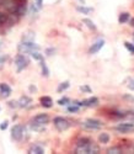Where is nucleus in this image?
<instances>
[{
  "label": "nucleus",
  "mask_w": 134,
  "mask_h": 154,
  "mask_svg": "<svg viewBox=\"0 0 134 154\" xmlns=\"http://www.w3.org/2000/svg\"><path fill=\"white\" fill-rule=\"evenodd\" d=\"M53 123L58 131H65V129H68L70 127V122L64 117H55L53 120Z\"/></svg>",
  "instance_id": "obj_1"
},
{
  "label": "nucleus",
  "mask_w": 134,
  "mask_h": 154,
  "mask_svg": "<svg viewBox=\"0 0 134 154\" xmlns=\"http://www.w3.org/2000/svg\"><path fill=\"white\" fill-rule=\"evenodd\" d=\"M37 50H39V46L33 43L32 41H25L19 46L20 52H32V51H37Z\"/></svg>",
  "instance_id": "obj_2"
},
{
  "label": "nucleus",
  "mask_w": 134,
  "mask_h": 154,
  "mask_svg": "<svg viewBox=\"0 0 134 154\" xmlns=\"http://www.w3.org/2000/svg\"><path fill=\"white\" fill-rule=\"evenodd\" d=\"M15 64L17 67V72H21L28 66V59L23 54H17L15 58Z\"/></svg>",
  "instance_id": "obj_3"
},
{
  "label": "nucleus",
  "mask_w": 134,
  "mask_h": 154,
  "mask_svg": "<svg viewBox=\"0 0 134 154\" xmlns=\"http://www.w3.org/2000/svg\"><path fill=\"white\" fill-rule=\"evenodd\" d=\"M3 6L5 7V10L9 14H16V10H17V6H19V1L17 0H5Z\"/></svg>",
  "instance_id": "obj_4"
},
{
  "label": "nucleus",
  "mask_w": 134,
  "mask_h": 154,
  "mask_svg": "<svg viewBox=\"0 0 134 154\" xmlns=\"http://www.w3.org/2000/svg\"><path fill=\"white\" fill-rule=\"evenodd\" d=\"M102 126L101 121L94 120V118H87L85 122L82 123V127H85L87 129H100V127Z\"/></svg>",
  "instance_id": "obj_5"
},
{
  "label": "nucleus",
  "mask_w": 134,
  "mask_h": 154,
  "mask_svg": "<svg viewBox=\"0 0 134 154\" xmlns=\"http://www.w3.org/2000/svg\"><path fill=\"white\" fill-rule=\"evenodd\" d=\"M11 137L15 141H21L23 137V127L21 125H15L11 129Z\"/></svg>",
  "instance_id": "obj_6"
},
{
  "label": "nucleus",
  "mask_w": 134,
  "mask_h": 154,
  "mask_svg": "<svg viewBox=\"0 0 134 154\" xmlns=\"http://www.w3.org/2000/svg\"><path fill=\"white\" fill-rule=\"evenodd\" d=\"M48 121H49V116L47 115V113H39V115H37L32 118V123L44 126V125L48 123Z\"/></svg>",
  "instance_id": "obj_7"
},
{
  "label": "nucleus",
  "mask_w": 134,
  "mask_h": 154,
  "mask_svg": "<svg viewBox=\"0 0 134 154\" xmlns=\"http://www.w3.org/2000/svg\"><path fill=\"white\" fill-rule=\"evenodd\" d=\"M117 131H119L122 133H127L132 129H134V123H130V122H125V123H121L119 126L116 127Z\"/></svg>",
  "instance_id": "obj_8"
},
{
  "label": "nucleus",
  "mask_w": 134,
  "mask_h": 154,
  "mask_svg": "<svg viewBox=\"0 0 134 154\" xmlns=\"http://www.w3.org/2000/svg\"><path fill=\"white\" fill-rule=\"evenodd\" d=\"M97 104H98L97 98H90V99H86L81 102H76L78 106H96Z\"/></svg>",
  "instance_id": "obj_9"
},
{
  "label": "nucleus",
  "mask_w": 134,
  "mask_h": 154,
  "mask_svg": "<svg viewBox=\"0 0 134 154\" xmlns=\"http://www.w3.org/2000/svg\"><path fill=\"white\" fill-rule=\"evenodd\" d=\"M10 94H11V88L9 85L5 83L0 84V96H1V98H7Z\"/></svg>",
  "instance_id": "obj_10"
},
{
  "label": "nucleus",
  "mask_w": 134,
  "mask_h": 154,
  "mask_svg": "<svg viewBox=\"0 0 134 154\" xmlns=\"http://www.w3.org/2000/svg\"><path fill=\"white\" fill-rule=\"evenodd\" d=\"M103 45H105V41L103 39H100V41H97V42H95L92 46L90 47V50H89V52H90V54H94V53H97L101 48L103 47Z\"/></svg>",
  "instance_id": "obj_11"
},
{
  "label": "nucleus",
  "mask_w": 134,
  "mask_h": 154,
  "mask_svg": "<svg viewBox=\"0 0 134 154\" xmlns=\"http://www.w3.org/2000/svg\"><path fill=\"white\" fill-rule=\"evenodd\" d=\"M31 102H32V99L28 98V96H21L20 100L17 101L19 107H27Z\"/></svg>",
  "instance_id": "obj_12"
},
{
  "label": "nucleus",
  "mask_w": 134,
  "mask_h": 154,
  "mask_svg": "<svg viewBox=\"0 0 134 154\" xmlns=\"http://www.w3.org/2000/svg\"><path fill=\"white\" fill-rule=\"evenodd\" d=\"M41 104H42V106L43 107H52V105H53V100L49 98V96H42L41 98Z\"/></svg>",
  "instance_id": "obj_13"
},
{
  "label": "nucleus",
  "mask_w": 134,
  "mask_h": 154,
  "mask_svg": "<svg viewBox=\"0 0 134 154\" xmlns=\"http://www.w3.org/2000/svg\"><path fill=\"white\" fill-rule=\"evenodd\" d=\"M26 14V4L25 1H19V6H17V10H16V15L19 16H23Z\"/></svg>",
  "instance_id": "obj_14"
},
{
  "label": "nucleus",
  "mask_w": 134,
  "mask_h": 154,
  "mask_svg": "<svg viewBox=\"0 0 134 154\" xmlns=\"http://www.w3.org/2000/svg\"><path fill=\"white\" fill-rule=\"evenodd\" d=\"M28 152H30V153H33V154H43V153H44V149L42 148L41 145L35 144V145H32V147L30 148Z\"/></svg>",
  "instance_id": "obj_15"
},
{
  "label": "nucleus",
  "mask_w": 134,
  "mask_h": 154,
  "mask_svg": "<svg viewBox=\"0 0 134 154\" xmlns=\"http://www.w3.org/2000/svg\"><path fill=\"white\" fill-rule=\"evenodd\" d=\"M98 142L100 143H108L110 142V134L108 133H106V132H103V133H101L98 136Z\"/></svg>",
  "instance_id": "obj_16"
},
{
  "label": "nucleus",
  "mask_w": 134,
  "mask_h": 154,
  "mask_svg": "<svg viewBox=\"0 0 134 154\" xmlns=\"http://www.w3.org/2000/svg\"><path fill=\"white\" fill-rule=\"evenodd\" d=\"M82 22L85 23V25L90 28V30H96V26H95V23H94V21L92 20H90V19H82Z\"/></svg>",
  "instance_id": "obj_17"
},
{
  "label": "nucleus",
  "mask_w": 134,
  "mask_h": 154,
  "mask_svg": "<svg viewBox=\"0 0 134 154\" xmlns=\"http://www.w3.org/2000/svg\"><path fill=\"white\" fill-rule=\"evenodd\" d=\"M129 19V14L128 12H123L119 15V18H118V22L119 23H124V22H127Z\"/></svg>",
  "instance_id": "obj_18"
},
{
  "label": "nucleus",
  "mask_w": 134,
  "mask_h": 154,
  "mask_svg": "<svg viewBox=\"0 0 134 154\" xmlns=\"http://www.w3.org/2000/svg\"><path fill=\"white\" fill-rule=\"evenodd\" d=\"M41 67H42V74H43V77H48L49 75V70H48V68H47L43 59L41 61Z\"/></svg>",
  "instance_id": "obj_19"
},
{
  "label": "nucleus",
  "mask_w": 134,
  "mask_h": 154,
  "mask_svg": "<svg viewBox=\"0 0 134 154\" xmlns=\"http://www.w3.org/2000/svg\"><path fill=\"white\" fill-rule=\"evenodd\" d=\"M76 10L79 11V12H81V14H90L91 11H92V9L91 7H85V6H78L76 7Z\"/></svg>",
  "instance_id": "obj_20"
},
{
  "label": "nucleus",
  "mask_w": 134,
  "mask_h": 154,
  "mask_svg": "<svg viewBox=\"0 0 134 154\" xmlns=\"http://www.w3.org/2000/svg\"><path fill=\"white\" fill-rule=\"evenodd\" d=\"M107 153L108 154H121L122 153V149L119 147H111L107 149Z\"/></svg>",
  "instance_id": "obj_21"
},
{
  "label": "nucleus",
  "mask_w": 134,
  "mask_h": 154,
  "mask_svg": "<svg viewBox=\"0 0 134 154\" xmlns=\"http://www.w3.org/2000/svg\"><path fill=\"white\" fill-rule=\"evenodd\" d=\"M7 19H9V15L1 12L0 11V25H4V23H7Z\"/></svg>",
  "instance_id": "obj_22"
},
{
  "label": "nucleus",
  "mask_w": 134,
  "mask_h": 154,
  "mask_svg": "<svg viewBox=\"0 0 134 154\" xmlns=\"http://www.w3.org/2000/svg\"><path fill=\"white\" fill-rule=\"evenodd\" d=\"M69 82H64V83H62L59 86H58V93H62V91H64V90H66V89L69 88Z\"/></svg>",
  "instance_id": "obj_23"
},
{
  "label": "nucleus",
  "mask_w": 134,
  "mask_h": 154,
  "mask_svg": "<svg viewBox=\"0 0 134 154\" xmlns=\"http://www.w3.org/2000/svg\"><path fill=\"white\" fill-rule=\"evenodd\" d=\"M31 55H32V58L33 59H36V61H42V59H43V57H42V54L41 53H38V52H36V51H32L31 52Z\"/></svg>",
  "instance_id": "obj_24"
},
{
  "label": "nucleus",
  "mask_w": 134,
  "mask_h": 154,
  "mask_svg": "<svg viewBox=\"0 0 134 154\" xmlns=\"http://www.w3.org/2000/svg\"><path fill=\"white\" fill-rule=\"evenodd\" d=\"M90 142H91V139L86 138V137H84V138H80V139L78 141V145H84V144H89Z\"/></svg>",
  "instance_id": "obj_25"
},
{
  "label": "nucleus",
  "mask_w": 134,
  "mask_h": 154,
  "mask_svg": "<svg viewBox=\"0 0 134 154\" xmlns=\"http://www.w3.org/2000/svg\"><path fill=\"white\" fill-rule=\"evenodd\" d=\"M69 99L68 98H63V99H60L59 101H58V104H59V105H62V106H64V105H68L69 104Z\"/></svg>",
  "instance_id": "obj_26"
},
{
  "label": "nucleus",
  "mask_w": 134,
  "mask_h": 154,
  "mask_svg": "<svg viewBox=\"0 0 134 154\" xmlns=\"http://www.w3.org/2000/svg\"><path fill=\"white\" fill-rule=\"evenodd\" d=\"M7 105H9V107H11V109H16V107H19V104H17V101H9L7 102Z\"/></svg>",
  "instance_id": "obj_27"
},
{
  "label": "nucleus",
  "mask_w": 134,
  "mask_h": 154,
  "mask_svg": "<svg viewBox=\"0 0 134 154\" xmlns=\"http://www.w3.org/2000/svg\"><path fill=\"white\" fill-rule=\"evenodd\" d=\"M124 45H125V47L128 48V51H130L132 53H134V46H133L132 43H129V42H125Z\"/></svg>",
  "instance_id": "obj_28"
},
{
  "label": "nucleus",
  "mask_w": 134,
  "mask_h": 154,
  "mask_svg": "<svg viewBox=\"0 0 134 154\" xmlns=\"http://www.w3.org/2000/svg\"><path fill=\"white\" fill-rule=\"evenodd\" d=\"M7 126H9V121H4V122L0 125V129H1V131H4V129L7 128Z\"/></svg>",
  "instance_id": "obj_29"
},
{
  "label": "nucleus",
  "mask_w": 134,
  "mask_h": 154,
  "mask_svg": "<svg viewBox=\"0 0 134 154\" xmlns=\"http://www.w3.org/2000/svg\"><path fill=\"white\" fill-rule=\"evenodd\" d=\"M78 110H79L78 106H69V107H68V111H69V112H76Z\"/></svg>",
  "instance_id": "obj_30"
},
{
  "label": "nucleus",
  "mask_w": 134,
  "mask_h": 154,
  "mask_svg": "<svg viewBox=\"0 0 134 154\" xmlns=\"http://www.w3.org/2000/svg\"><path fill=\"white\" fill-rule=\"evenodd\" d=\"M55 52V50H54V48H48V50L46 51V53H47V55H52L53 53Z\"/></svg>",
  "instance_id": "obj_31"
},
{
  "label": "nucleus",
  "mask_w": 134,
  "mask_h": 154,
  "mask_svg": "<svg viewBox=\"0 0 134 154\" xmlns=\"http://www.w3.org/2000/svg\"><path fill=\"white\" fill-rule=\"evenodd\" d=\"M128 88L130 89V90H133L134 91V78L130 80V82H129V84H128Z\"/></svg>",
  "instance_id": "obj_32"
},
{
  "label": "nucleus",
  "mask_w": 134,
  "mask_h": 154,
  "mask_svg": "<svg viewBox=\"0 0 134 154\" xmlns=\"http://www.w3.org/2000/svg\"><path fill=\"white\" fill-rule=\"evenodd\" d=\"M42 4H43V0H36V5H37L38 9L42 7Z\"/></svg>",
  "instance_id": "obj_33"
},
{
  "label": "nucleus",
  "mask_w": 134,
  "mask_h": 154,
  "mask_svg": "<svg viewBox=\"0 0 134 154\" xmlns=\"http://www.w3.org/2000/svg\"><path fill=\"white\" fill-rule=\"evenodd\" d=\"M80 89H81L82 91H87V93H91V89H90L89 86H81Z\"/></svg>",
  "instance_id": "obj_34"
},
{
  "label": "nucleus",
  "mask_w": 134,
  "mask_h": 154,
  "mask_svg": "<svg viewBox=\"0 0 134 154\" xmlns=\"http://www.w3.org/2000/svg\"><path fill=\"white\" fill-rule=\"evenodd\" d=\"M6 61V55H4V54H0V63H4Z\"/></svg>",
  "instance_id": "obj_35"
},
{
  "label": "nucleus",
  "mask_w": 134,
  "mask_h": 154,
  "mask_svg": "<svg viewBox=\"0 0 134 154\" xmlns=\"http://www.w3.org/2000/svg\"><path fill=\"white\" fill-rule=\"evenodd\" d=\"M30 90L31 91H36V88L35 86H30Z\"/></svg>",
  "instance_id": "obj_36"
},
{
  "label": "nucleus",
  "mask_w": 134,
  "mask_h": 154,
  "mask_svg": "<svg viewBox=\"0 0 134 154\" xmlns=\"http://www.w3.org/2000/svg\"><path fill=\"white\" fill-rule=\"evenodd\" d=\"M130 26H134V19L130 20Z\"/></svg>",
  "instance_id": "obj_37"
}]
</instances>
